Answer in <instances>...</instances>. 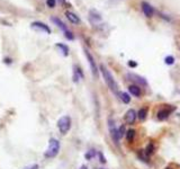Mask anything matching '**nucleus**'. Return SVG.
<instances>
[{
    "label": "nucleus",
    "mask_w": 180,
    "mask_h": 169,
    "mask_svg": "<svg viewBox=\"0 0 180 169\" xmlns=\"http://www.w3.org/2000/svg\"><path fill=\"white\" fill-rule=\"evenodd\" d=\"M65 16H66V18L69 19L72 24H79L80 23V18L74 13H72V12H69V10L65 12Z\"/></svg>",
    "instance_id": "10"
},
{
    "label": "nucleus",
    "mask_w": 180,
    "mask_h": 169,
    "mask_svg": "<svg viewBox=\"0 0 180 169\" xmlns=\"http://www.w3.org/2000/svg\"><path fill=\"white\" fill-rule=\"evenodd\" d=\"M146 115H148V108L143 107V108H141V109L139 111L137 117L141 119V121H144V119H145V117H146Z\"/></svg>",
    "instance_id": "15"
},
{
    "label": "nucleus",
    "mask_w": 180,
    "mask_h": 169,
    "mask_svg": "<svg viewBox=\"0 0 180 169\" xmlns=\"http://www.w3.org/2000/svg\"><path fill=\"white\" fill-rule=\"evenodd\" d=\"M58 127L61 134H66L71 129V119L69 116H62L58 121Z\"/></svg>",
    "instance_id": "3"
},
{
    "label": "nucleus",
    "mask_w": 180,
    "mask_h": 169,
    "mask_svg": "<svg viewBox=\"0 0 180 169\" xmlns=\"http://www.w3.org/2000/svg\"><path fill=\"white\" fill-rule=\"evenodd\" d=\"M134 137H135V130L131 129V130H129V131L126 132V139H127L129 142H132L134 140Z\"/></svg>",
    "instance_id": "16"
},
{
    "label": "nucleus",
    "mask_w": 180,
    "mask_h": 169,
    "mask_svg": "<svg viewBox=\"0 0 180 169\" xmlns=\"http://www.w3.org/2000/svg\"><path fill=\"white\" fill-rule=\"evenodd\" d=\"M129 67H136V65H137V63L134 62V61H129Z\"/></svg>",
    "instance_id": "25"
},
{
    "label": "nucleus",
    "mask_w": 180,
    "mask_h": 169,
    "mask_svg": "<svg viewBox=\"0 0 180 169\" xmlns=\"http://www.w3.org/2000/svg\"><path fill=\"white\" fill-rule=\"evenodd\" d=\"M51 20L53 22V23H54V24H55V25H58L59 28H61V29H62L63 32L68 31V27L64 25V23H63V22H62V20H61L60 18H56V17H52Z\"/></svg>",
    "instance_id": "11"
},
{
    "label": "nucleus",
    "mask_w": 180,
    "mask_h": 169,
    "mask_svg": "<svg viewBox=\"0 0 180 169\" xmlns=\"http://www.w3.org/2000/svg\"><path fill=\"white\" fill-rule=\"evenodd\" d=\"M25 169H39V165H32L29 167H26Z\"/></svg>",
    "instance_id": "23"
},
{
    "label": "nucleus",
    "mask_w": 180,
    "mask_h": 169,
    "mask_svg": "<svg viewBox=\"0 0 180 169\" xmlns=\"http://www.w3.org/2000/svg\"><path fill=\"white\" fill-rule=\"evenodd\" d=\"M108 127H109V132H110V135H111L113 141L118 145V143H119V135H118V131L116 130L115 122H114L111 119H108Z\"/></svg>",
    "instance_id": "5"
},
{
    "label": "nucleus",
    "mask_w": 180,
    "mask_h": 169,
    "mask_svg": "<svg viewBox=\"0 0 180 169\" xmlns=\"http://www.w3.org/2000/svg\"><path fill=\"white\" fill-rule=\"evenodd\" d=\"M124 132H125V129H124V126H121L119 127V131H118V135H119V138H122L123 134H124Z\"/></svg>",
    "instance_id": "22"
},
{
    "label": "nucleus",
    "mask_w": 180,
    "mask_h": 169,
    "mask_svg": "<svg viewBox=\"0 0 180 169\" xmlns=\"http://www.w3.org/2000/svg\"><path fill=\"white\" fill-rule=\"evenodd\" d=\"M142 10H143V13L144 15L146 16V17H152L153 16V14H154V9H153V7L151 6L150 4L148 2H142Z\"/></svg>",
    "instance_id": "7"
},
{
    "label": "nucleus",
    "mask_w": 180,
    "mask_h": 169,
    "mask_svg": "<svg viewBox=\"0 0 180 169\" xmlns=\"http://www.w3.org/2000/svg\"><path fill=\"white\" fill-rule=\"evenodd\" d=\"M129 91L132 95L136 96V97L141 96V88L139 87V86H136V85H131L129 87Z\"/></svg>",
    "instance_id": "12"
},
{
    "label": "nucleus",
    "mask_w": 180,
    "mask_h": 169,
    "mask_svg": "<svg viewBox=\"0 0 180 169\" xmlns=\"http://www.w3.org/2000/svg\"><path fill=\"white\" fill-rule=\"evenodd\" d=\"M121 96V99H122L123 103H125V104H129V101H131V97H129V95L127 93H122V94L119 95Z\"/></svg>",
    "instance_id": "17"
},
{
    "label": "nucleus",
    "mask_w": 180,
    "mask_h": 169,
    "mask_svg": "<svg viewBox=\"0 0 180 169\" xmlns=\"http://www.w3.org/2000/svg\"><path fill=\"white\" fill-rule=\"evenodd\" d=\"M153 152H154V145H153V143H150L146 148V150H145V153H146V156H150Z\"/></svg>",
    "instance_id": "18"
},
{
    "label": "nucleus",
    "mask_w": 180,
    "mask_h": 169,
    "mask_svg": "<svg viewBox=\"0 0 180 169\" xmlns=\"http://www.w3.org/2000/svg\"><path fill=\"white\" fill-rule=\"evenodd\" d=\"M99 158H100V163H106V159L103 157V153H99Z\"/></svg>",
    "instance_id": "24"
},
{
    "label": "nucleus",
    "mask_w": 180,
    "mask_h": 169,
    "mask_svg": "<svg viewBox=\"0 0 180 169\" xmlns=\"http://www.w3.org/2000/svg\"><path fill=\"white\" fill-rule=\"evenodd\" d=\"M32 29L34 31H39V32H44V33H47V34H51V28L49 27V26L44 24V23H42V22H34L32 23Z\"/></svg>",
    "instance_id": "6"
},
{
    "label": "nucleus",
    "mask_w": 180,
    "mask_h": 169,
    "mask_svg": "<svg viewBox=\"0 0 180 169\" xmlns=\"http://www.w3.org/2000/svg\"><path fill=\"white\" fill-rule=\"evenodd\" d=\"M64 36L68 38V40H70V41H72V40L74 38V35H73V33H72L70 29H68L66 32H64Z\"/></svg>",
    "instance_id": "20"
},
{
    "label": "nucleus",
    "mask_w": 180,
    "mask_h": 169,
    "mask_svg": "<svg viewBox=\"0 0 180 169\" xmlns=\"http://www.w3.org/2000/svg\"><path fill=\"white\" fill-rule=\"evenodd\" d=\"M84 54H86L87 59H88V61H89L90 68H91V73H92V76H94V78L98 79V77H99V73H98V68H97L96 62H95L94 58H92V55H91V54L89 53V51H87V50H84Z\"/></svg>",
    "instance_id": "4"
},
{
    "label": "nucleus",
    "mask_w": 180,
    "mask_h": 169,
    "mask_svg": "<svg viewBox=\"0 0 180 169\" xmlns=\"http://www.w3.org/2000/svg\"><path fill=\"white\" fill-rule=\"evenodd\" d=\"M80 169H88V168H87V166H82V167H81Z\"/></svg>",
    "instance_id": "26"
},
{
    "label": "nucleus",
    "mask_w": 180,
    "mask_h": 169,
    "mask_svg": "<svg viewBox=\"0 0 180 169\" xmlns=\"http://www.w3.org/2000/svg\"><path fill=\"white\" fill-rule=\"evenodd\" d=\"M82 78H84V73H82L81 69L79 67H77V65H74L73 67V81L78 82L80 79H82Z\"/></svg>",
    "instance_id": "9"
},
{
    "label": "nucleus",
    "mask_w": 180,
    "mask_h": 169,
    "mask_svg": "<svg viewBox=\"0 0 180 169\" xmlns=\"http://www.w3.org/2000/svg\"><path fill=\"white\" fill-rule=\"evenodd\" d=\"M164 63H166V64H168V65L174 64V56H171V55L167 56V58L164 59Z\"/></svg>",
    "instance_id": "19"
},
{
    "label": "nucleus",
    "mask_w": 180,
    "mask_h": 169,
    "mask_svg": "<svg viewBox=\"0 0 180 169\" xmlns=\"http://www.w3.org/2000/svg\"><path fill=\"white\" fill-rule=\"evenodd\" d=\"M169 115H170V111H168V109H160L158 112V119H160V121H164L166 119L169 117Z\"/></svg>",
    "instance_id": "13"
},
{
    "label": "nucleus",
    "mask_w": 180,
    "mask_h": 169,
    "mask_svg": "<svg viewBox=\"0 0 180 169\" xmlns=\"http://www.w3.org/2000/svg\"><path fill=\"white\" fill-rule=\"evenodd\" d=\"M100 71H101L104 79H105V81H106V83H107V86L109 87L110 90H111L115 95H118V85H117V82L115 81V79H114V77L111 76V73L108 71V69H107L104 64H100Z\"/></svg>",
    "instance_id": "1"
},
{
    "label": "nucleus",
    "mask_w": 180,
    "mask_h": 169,
    "mask_svg": "<svg viewBox=\"0 0 180 169\" xmlns=\"http://www.w3.org/2000/svg\"><path fill=\"white\" fill-rule=\"evenodd\" d=\"M136 119V113L134 109H129L127 113L125 114V121L127 124H133Z\"/></svg>",
    "instance_id": "8"
},
{
    "label": "nucleus",
    "mask_w": 180,
    "mask_h": 169,
    "mask_svg": "<svg viewBox=\"0 0 180 169\" xmlns=\"http://www.w3.org/2000/svg\"><path fill=\"white\" fill-rule=\"evenodd\" d=\"M55 4H56V0H46V5L50 8H54Z\"/></svg>",
    "instance_id": "21"
},
{
    "label": "nucleus",
    "mask_w": 180,
    "mask_h": 169,
    "mask_svg": "<svg viewBox=\"0 0 180 169\" xmlns=\"http://www.w3.org/2000/svg\"><path fill=\"white\" fill-rule=\"evenodd\" d=\"M59 150H60V142L56 139H51L49 142V149L45 152V157L54 158L59 153Z\"/></svg>",
    "instance_id": "2"
},
{
    "label": "nucleus",
    "mask_w": 180,
    "mask_h": 169,
    "mask_svg": "<svg viewBox=\"0 0 180 169\" xmlns=\"http://www.w3.org/2000/svg\"><path fill=\"white\" fill-rule=\"evenodd\" d=\"M56 47L61 50V53L63 54L64 56H68L69 55V47L65 45V44H62V43H59L56 44Z\"/></svg>",
    "instance_id": "14"
},
{
    "label": "nucleus",
    "mask_w": 180,
    "mask_h": 169,
    "mask_svg": "<svg viewBox=\"0 0 180 169\" xmlns=\"http://www.w3.org/2000/svg\"><path fill=\"white\" fill-rule=\"evenodd\" d=\"M166 169H171V168H166Z\"/></svg>",
    "instance_id": "27"
}]
</instances>
